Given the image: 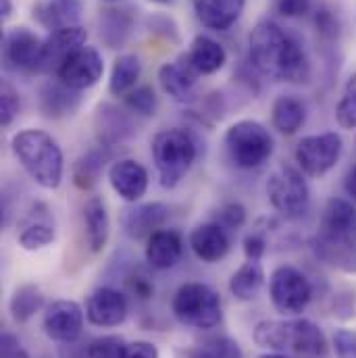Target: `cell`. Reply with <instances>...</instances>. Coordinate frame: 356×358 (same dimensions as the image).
Masks as SVG:
<instances>
[{
    "label": "cell",
    "instance_id": "cell-32",
    "mask_svg": "<svg viewBox=\"0 0 356 358\" xmlns=\"http://www.w3.org/2000/svg\"><path fill=\"white\" fill-rule=\"evenodd\" d=\"M44 308V294L38 285L34 283H23L19 285L10 300H8V313L17 323H27L34 319L40 310Z\"/></svg>",
    "mask_w": 356,
    "mask_h": 358
},
{
    "label": "cell",
    "instance_id": "cell-42",
    "mask_svg": "<svg viewBox=\"0 0 356 358\" xmlns=\"http://www.w3.org/2000/svg\"><path fill=\"white\" fill-rule=\"evenodd\" d=\"M313 0H273L275 13H279L285 19H298L311 13Z\"/></svg>",
    "mask_w": 356,
    "mask_h": 358
},
{
    "label": "cell",
    "instance_id": "cell-18",
    "mask_svg": "<svg viewBox=\"0 0 356 358\" xmlns=\"http://www.w3.org/2000/svg\"><path fill=\"white\" fill-rule=\"evenodd\" d=\"M57 238L55 231V219L48 215V208L44 204H36L34 210L27 213V217L19 223V246L27 252H36L52 244Z\"/></svg>",
    "mask_w": 356,
    "mask_h": 358
},
{
    "label": "cell",
    "instance_id": "cell-49",
    "mask_svg": "<svg viewBox=\"0 0 356 358\" xmlns=\"http://www.w3.org/2000/svg\"><path fill=\"white\" fill-rule=\"evenodd\" d=\"M0 15H2V21H6L13 15V2L10 0H0Z\"/></svg>",
    "mask_w": 356,
    "mask_h": 358
},
{
    "label": "cell",
    "instance_id": "cell-30",
    "mask_svg": "<svg viewBox=\"0 0 356 358\" xmlns=\"http://www.w3.org/2000/svg\"><path fill=\"white\" fill-rule=\"evenodd\" d=\"M265 285V268L261 261H246L229 277V292L240 302H252Z\"/></svg>",
    "mask_w": 356,
    "mask_h": 358
},
{
    "label": "cell",
    "instance_id": "cell-9",
    "mask_svg": "<svg viewBox=\"0 0 356 358\" xmlns=\"http://www.w3.org/2000/svg\"><path fill=\"white\" fill-rule=\"evenodd\" d=\"M344 140L336 131L306 136L296 146V163L300 171L308 178H323L329 173L342 159Z\"/></svg>",
    "mask_w": 356,
    "mask_h": 358
},
{
    "label": "cell",
    "instance_id": "cell-14",
    "mask_svg": "<svg viewBox=\"0 0 356 358\" xmlns=\"http://www.w3.org/2000/svg\"><path fill=\"white\" fill-rule=\"evenodd\" d=\"M108 183L113 187V192L129 202L136 204L140 202L146 192H148V171L142 163H138L136 159H119L108 167Z\"/></svg>",
    "mask_w": 356,
    "mask_h": 358
},
{
    "label": "cell",
    "instance_id": "cell-17",
    "mask_svg": "<svg viewBox=\"0 0 356 358\" xmlns=\"http://www.w3.org/2000/svg\"><path fill=\"white\" fill-rule=\"evenodd\" d=\"M190 248L202 263H219L229 255L232 240L227 236V229L219 225L217 221L200 223L190 231Z\"/></svg>",
    "mask_w": 356,
    "mask_h": 358
},
{
    "label": "cell",
    "instance_id": "cell-34",
    "mask_svg": "<svg viewBox=\"0 0 356 358\" xmlns=\"http://www.w3.org/2000/svg\"><path fill=\"white\" fill-rule=\"evenodd\" d=\"M102 169H104V157H102V152H96V150L88 152L73 167V181H76V185L82 187V189H90L92 185H96V181L100 178Z\"/></svg>",
    "mask_w": 356,
    "mask_h": 358
},
{
    "label": "cell",
    "instance_id": "cell-2",
    "mask_svg": "<svg viewBox=\"0 0 356 358\" xmlns=\"http://www.w3.org/2000/svg\"><path fill=\"white\" fill-rule=\"evenodd\" d=\"M252 340L257 346L290 358H327L329 344L323 329L311 319L259 321Z\"/></svg>",
    "mask_w": 356,
    "mask_h": 358
},
{
    "label": "cell",
    "instance_id": "cell-13",
    "mask_svg": "<svg viewBox=\"0 0 356 358\" xmlns=\"http://www.w3.org/2000/svg\"><path fill=\"white\" fill-rule=\"evenodd\" d=\"M129 315V304L123 292H119L117 287L104 285L94 289L88 296L86 302V319L94 327H119L121 323H125Z\"/></svg>",
    "mask_w": 356,
    "mask_h": 358
},
{
    "label": "cell",
    "instance_id": "cell-19",
    "mask_svg": "<svg viewBox=\"0 0 356 358\" xmlns=\"http://www.w3.org/2000/svg\"><path fill=\"white\" fill-rule=\"evenodd\" d=\"M198 71L190 65L187 57H181L173 63H165L159 69V84L165 94L178 102H192L196 98V80Z\"/></svg>",
    "mask_w": 356,
    "mask_h": 358
},
{
    "label": "cell",
    "instance_id": "cell-25",
    "mask_svg": "<svg viewBox=\"0 0 356 358\" xmlns=\"http://www.w3.org/2000/svg\"><path fill=\"white\" fill-rule=\"evenodd\" d=\"M80 102H82L80 92L65 86L61 80L59 82H48L40 90V108L50 119L71 115L80 106Z\"/></svg>",
    "mask_w": 356,
    "mask_h": 358
},
{
    "label": "cell",
    "instance_id": "cell-21",
    "mask_svg": "<svg viewBox=\"0 0 356 358\" xmlns=\"http://www.w3.org/2000/svg\"><path fill=\"white\" fill-rule=\"evenodd\" d=\"M198 21L213 31L232 29L244 13L246 0H192Z\"/></svg>",
    "mask_w": 356,
    "mask_h": 358
},
{
    "label": "cell",
    "instance_id": "cell-12",
    "mask_svg": "<svg viewBox=\"0 0 356 358\" xmlns=\"http://www.w3.org/2000/svg\"><path fill=\"white\" fill-rule=\"evenodd\" d=\"M102 73H104V61L94 46H82L57 69V78L65 86L78 92L96 86L102 80Z\"/></svg>",
    "mask_w": 356,
    "mask_h": 358
},
{
    "label": "cell",
    "instance_id": "cell-33",
    "mask_svg": "<svg viewBox=\"0 0 356 358\" xmlns=\"http://www.w3.org/2000/svg\"><path fill=\"white\" fill-rule=\"evenodd\" d=\"M96 119H98V127H100L98 129L100 140H104V142H117L129 134L127 129L131 127V123H129L127 115L115 106H108V104L100 106Z\"/></svg>",
    "mask_w": 356,
    "mask_h": 358
},
{
    "label": "cell",
    "instance_id": "cell-24",
    "mask_svg": "<svg viewBox=\"0 0 356 358\" xmlns=\"http://www.w3.org/2000/svg\"><path fill=\"white\" fill-rule=\"evenodd\" d=\"M185 57L200 76H213L221 71L227 63L225 48L211 36H196Z\"/></svg>",
    "mask_w": 356,
    "mask_h": 358
},
{
    "label": "cell",
    "instance_id": "cell-48",
    "mask_svg": "<svg viewBox=\"0 0 356 358\" xmlns=\"http://www.w3.org/2000/svg\"><path fill=\"white\" fill-rule=\"evenodd\" d=\"M344 192L356 202V165H353L344 178Z\"/></svg>",
    "mask_w": 356,
    "mask_h": 358
},
{
    "label": "cell",
    "instance_id": "cell-1",
    "mask_svg": "<svg viewBox=\"0 0 356 358\" xmlns=\"http://www.w3.org/2000/svg\"><path fill=\"white\" fill-rule=\"evenodd\" d=\"M248 50L250 63L267 78L287 84H304L311 78V63L302 44L275 21L263 19L255 25Z\"/></svg>",
    "mask_w": 356,
    "mask_h": 358
},
{
    "label": "cell",
    "instance_id": "cell-43",
    "mask_svg": "<svg viewBox=\"0 0 356 358\" xmlns=\"http://www.w3.org/2000/svg\"><path fill=\"white\" fill-rule=\"evenodd\" d=\"M127 287L140 300H150L155 296V281L146 273H140V271H136L127 277Z\"/></svg>",
    "mask_w": 356,
    "mask_h": 358
},
{
    "label": "cell",
    "instance_id": "cell-38",
    "mask_svg": "<svg viewBox=\"0 0 356 358\" xmlns=\"http://www.w3.org/2000/svg\"><path fill=\"white\" fill-rule=\"evenodd\" d=\"M125 340L119 336H102L92 340L86 348V358H121Z\"/></svg>",
    "mask_w": 356,
    "mask_h": 358
},
{
    "label": "cell",
    "instance_id": "cell-15",
    "mask_svg": "<svg viewBox=\"0 0 356 358\" xmlns=\"http://www.w3.org/2000/svg\"><path fill=\"white\" fill-rule=\"evenodd\" d=\"M167 219H169V206L163 202L134 204L131 208L123 210L121 227L127 238L142 240V238H150L155 231L163 229Z\"/></svg>",
    "mask_w": 356,
    "mask_h": 358
},
{
    "label": "cell",
    "instance_id": "cell-20",
    "mask_svg": "<svg viewBox=\"0 0 356 358\" xmlns=\"http://www.w3.org/2000/svg\"><path fill=\"white\" fill-rule=\"evenodd\" d=\"M356 234V208L344 198H332L321 215L319 240H344Z\"/></svg>",
    "mask_w": 356,
    "mask_h": 358
},
{
    "label": "cell",
    "instance_id": "cell-35",
    "mask_svg": "<svg viewBox=\"0 0 356 358\" xmlns=\"http://www.w3.org/2000/svg\"><path fill=\"white\" fill-rule=\"evenodd\" d=\"M194 358H244V352L236 340L219 336L200 344L194 352Z\"/></svg>",
    "mask_w": 356,
    "mask_h": 358
},
{
    "label": "cell",
    "instance_id": "cell-26",
    "mask_svg": "<svg viewBox=\"0 0 356 358\" xmlns=\"http://www.w3.org/2000/svg\"><path fill=\"white\" fill-rule=\"evenodd\" d=\"M306 121V106L296 96H277L271 106V123L283 136H294Z\"/></svg>",
    "mask_w": 356,
    "mask_h": 358
},
{
    "label": "cell",
    "instance_id": "cell-45",
    "mask_svg": "<svg viewBox=\"0 0 356 358\" xmlns=\"http://www.w3.org/2000/svg\"><path fill=\"white\" fill-rule=\"evenodd\" d=\"M121 358H161V355H159V348L152 342L136 340V342L125 344Z\"/></svg>",
    "mask_w": 356,
    "mask_h": 358
},
{
    "label": "cell",
    "instance_id": "cell-3",
    "mask_svg": "<svg viewBox=\"0 0 356 358\" xmlns=\"http://www.w3.org/2000/svg\"><path fill=\"white\" fill-rule=\"evenodd\" d=\"M10 150L25 173L44 189H57L65 176V157L59 142L44 129H23L13 136Z\"/></svg>",
    "mask_w": 356,
    "mask_h": 358
},
{
    "label": "cell",
    "instance_id": "cell-16",
    "mask_svg": "<svg viewBox=\"0 0 356 358\" xmlns=\"http://www.w3.org/2000/svg\"><path fill=\"white\" fill-rule=\"evenodd\" d=\"M88 31L82 25L65 27L50 31L48 38H44V57H42V67L40 71H55L82 46H86Z\"/></svg>",
    "mask_w": 356,
    "mask_h": 358
},
{
    "label": "cell",
    "instance_id": "cell-7",
    "mask_svg": "<svg viewBox=\"0 0 356 358\" xmlns=\"http://www.w3.org/2000/svg\"><path fill=\"white\" fill-rule=\"evenodd\" d=\"M267 196L271 206L285 219H300L311 206V187L304 179V173L287 165L271 173Z\"/></svg>",
    "mask_w": 356,
    "mask_h": 358
},
{
    "label": "cell",
    "instance_id": "cell-10",
    "mask_svg": "<svg viewBox=\"0 0 356 358\" xmlns=\"http://www.w3.org/2000/svg\"><path fill=\"white\" fill-rule=\"evenodd\" d=\"M84 308L76 300H55L44 308V334L57 344H73L84 331Z\"/></svg>",
    "mask_w": 356,
    "mask_h": 358
},
{
    "label": "cell",
    "instance_id": "cell-39",
    "mask_svg": "<svg viewBox=\"0 0 356 358\" xmlns=\"http://www.w3.org/2000/svg\"><path fill=\"white\" fill-rule=\"evenodd\" d=\"M19 108H21L19 92L8 82H2V86H0V123H2V127H8L15 121V117L19 115Z\"/></svg>",
    "mask_w": 356,
    "mask_h": 358
},
{
    "label": "cell",
    "instance_id": "cell-40",
    "mask_svg": "<svg viewBox=\"0 0 356 358\" xmlns=\"http://www.w3.org/2000/svg\"><path fill=\"white\" fill-rule=\"evenodd\" d=\"M217 223L225 229H238L246 223V208L240 202H227L219 208Z\"/></svg>",
    "mask_w": 356,
    "mask_h": 358
},
{
    "label": "cell",
    "instance_id": "cell-47",
    "mask_svg": "<svg viewBox=\"0 0 356 358\" xmlns=\"http://www.w3.org/2000/svg\"><path fill=\"white\" fill-rule=\"evenodd\" d=\"M315 25H317V31H321L323 36H329L334 38L338 34V19L327 10V8H319L317 15H315Z\"/></svg>",
    "mask_w": 356,
    "mask_h": 358
},
{
    "label": "cell",
    "instance_id": "cell-5",
    "mask_svg": "<svg viewBox=\"0 0 356 358\" xmlns=\"http://www.w3.org/2000/svg\"><path fill=\"white\" fill-rule=\"evenodd\" d=\"M229 161L244 171L259 169L273 155V136L267 127L252 119H242L229 125L223 138Z\"/></svg>",
    "mask_w": 356,
    "mask_h": 358
},
{
    "label": "cell",
    "instance_id": "cell-44",
    "mask_svg": "<svg viewBox=\"0 0 356 358\" xmlns=\"http://www.w3.org/2000/svg\"><path fill=\"white\" fill-rule=\"evenodd\" d=\"M0 358H29V352L15 334L4 331L0 336Z\"/></svg>",
    "mask_w": 356,
    "mask_h": 358
},
{
    "label": "cell",
    "instance_id": "cell-31",
    "mask_svg": "<svg viewBox=\"0 0 356 358\" xmlns=\"http://www.w3.org/2000/svg\"><path fill=\"white\" fill-rule=\"evenodd\" d=\"M142 76V61L136 55H121L115 59L108 80V92L113 96H127L138 88V80Z\"/></svg>",
    "mask_w": 356,
    "mask_h": 358
},
{
    "label": "cell",
    "instance_id": "cell-11",
    "mask_svg": "<svg viewBox=\"0 0 356 358\" xmlns=\"http://www.w3.org/2000/svg\"><path fill=\"white\" fill-rule=\"evenodd\" d=\"M4 63L15 71H40L44 57V40L27 27H13L2 44Z\"/></svg>",
    "mask_w": 356,
    "mask_h": 358
},
{
    "label": "cell",
    "instance_id": "cell-22",
    "mask_svg": "<svg viewBox=\"0 0 356 358\" xmlns=\"http://www.w3.org/2000/svg\"><path fill=\"white\" fill-rule=\"evenodd\" d=\"M183 255V240L176 229H159L146 242V263L155 271H169Z\"/></svg>",
    "mask_w": 356,
    "mask_h": 358
},
{
    "label": "cell",
    "instance_id": "cell-37",
    "mask_svg": "<svg viewBox=\"0 0 356 358\" xmlns=\"http://www.w3.org/2000/svg\"><path fill=\"white\" fill-rule=\"evenodd\" d=\"M125 104L136 115L152 117L157 113V94L150 86H138L125 96Z\"/></svg>",
    "mask_w": 356,
    "mask_h": 358
},
{
    "label": "cell",
    "instance_id": "cell-29",
    "mask_svg": "<svg viewBox=\"0 0 356 358\" xmlns=\"http://www.w3.org/2000/svg\"><path fill=\"white\" fill-rule=\"evenodd\" d=\"M84 223H86V236L88 246L94 255L102 252L106 248L108 236H111V219L106 213V204L100 198H90L84 206Z\"/></svg>",
    "mask_w": 356,
    "mask_h": 358
},
{
    "label": "cell",
    "instance_id": "cell-46",
    "mask_svg": "<svg viewBox=\"0 0 356 358\" xmlns=\"http://www.w3.org/2000/svg\"><path fill=\"white\" fill-rule=\"evenodd\" d=\"M265 252H267V240H265V236L259 234V231L248 234L246 240H244V255H246V259L248 261H261L265 257Z\"/></svg>",
    "mask_w": 356,
    "mask_h": 358
},
{
    "label": "cell",
    "instance_id": "cell-41",
    "mask_svg": "<svg viewBox=\"0 0 356 358\" xmlns=\"http://www.w3.org/2000/svg\"><path fill=\"white\" fill-rule=\"evenodd\" d=\"M332 346L338 358H356V331L355 329H336Z\"/></svg>",
    "mask_w": 356,
    "mask_h": 358
},
{
    "label": "cell",
    "instance_id": "cell-6",
    "mask_svg": "<svg viewBox=\"0 0 356 358\" xmlns=\"http://www.w3.org/2000/svg\"><path fill=\"white\" fill-rule=\"evenodd\" d=\"M171 310L181 325L202 331L217 327L223 319L221 296L200 281H190L179 287L173 296Z\"/></svg>",
    "mask_w": 356,
    "mask_h": 358
},
{
    "label": "cell",
    "instance_id": "cell-23",
    "mask_svg": "<svg viewBox=\"0 0 356 358\" xmlns=\"http://www.w3.org/2000/svg\"><path fill=\"white\" fill-rule=\"evenodd\" d=\"M82 13H84L82 0H46L34 6V19L48 31L80 25L78 21Z\"/></svg>",
    "mask_w": 356,
    "mask_h": 358
},
{
    "label": "cell",
    "instance_id": "cell-51",
    "mask_svg": "<svg viewBox=\"0 0 356 358\" xmlns=\"http://www.w3.org/2000/svg\"><path fill=\"white\" fill-rule=\"evenodd\" d=\"M152 2H157V4H167V2H171V0H152Z\"/></svg>",
    "mask_w": 356,
    "mask_h": 358
},
{
    "label": "cell",
    "instance_id": "cell-8",
    "mask_svg": "<svg viewBox=\"0 0 356 358\" xmlns=\"http://www.w3.org/2000/svg\"><path fill=\"white\" fill-rule=\"evenodd\" d=\"M269 298L279 315L296 317L311 304L313 283L300 268L281 265L269 277Z\"/></svg>",
    "mask_w": 356,
    "mask_h": 358
},
{
    "label": "cell",
    "instance_id": "cell-36",
    "mask_svg": "<svg viewBox=\"0 0 356 358\" xmlns=\"http://www.w3.org/2000/svg\"><path fill=\"white\" fill-rule=\"evenodd\" d=\"M336 121L344 129H356V76L346 84L344 96L336 106Z\"/></svg>",
    "mask_w": 356,
    "mask_h": 358
},
{
    "label": "cell",
    "instance_id": "cell-50",
    "mask_svg": "<svg viewBox=\"0 0 356 358\" xmlns=\"http://www.w3.org/2000/svg\"><path fill=\"white\" fill-rule=\"evenodd\" d=\"M259 358H290V357H285V355H281V352H267V355H261Z\"/></svg>",
    "mask_w": 356,
    "mask_h": 358
},
{
    "label": "cell",
    "instance_id": "cell-28",
    "mask_svg": "<svg viewBox=\"0 0 356 358\" xmlns=\"http://www.w3.org/2000/svg\"><path fill=\"white\" fill-rule=\"evenodd\" d=\"M317 257L346 273H356V234L344 240H313Z\"/></svg>",
    "mask_w": 356,
    "mask_h": 358
},
{
    "label": "cell",
    "instance_id": "cell-4",
    "mask_svg": "<svg viewBox=\"0 0 356 358\" xmlns=\"http://www.w3.org/2000/svg\"><path fill=\"white\" fill-rule=\"evenodd\" d=\"M152 161L163 187L171 189L181 183V179L192 169L198 148L190 131L181 127L163 129L152 138Z\"/></svg>",
    "mask_w": 356,
    "mask_h": 358
},
{
    "label": "cell",
    "instance_id": "cell-27",
    "mask_svg": "<svg viewBox=\"0 0 356 358\" xmlns=\"http://www.w3.org/2000/svg\"><path fill=\"white\" fill-rule=\"evenodd\" d=\"M134 27V17L125 8H104L98 17V34L100 40L108 48H119L125 44Z\"/></svg>",
    "mask_w": 356,
    "mask_h": 358
},
{
    "label": "cell",
    "instance_id": "cell-52",
    "mask_svg": "<svg viewBox=\"0 0 356 358\" xmlns=\"http://www.w3.org/2000/svg\"><path fill=\"white\" fill-rule=\"evenodd\" d=\"M102 2H119V0H102Z\"/></svg>",
    "mask_w": 356,
    "mask_h": 358
}]
</instances>
